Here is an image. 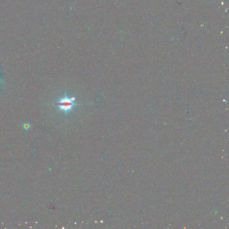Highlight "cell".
<instances>
[{
    "mask_svg": "<svg viewBox=\"0 0 229 229\" xmlns=\"http://www.w3.org/2000/svg\"><path fill=\"white\" fill-rule=\"evenodd\" d=\"M75 98L74 97H69L65 96L62 98H60L57 103L59 111H63L65 114L70 111H73L75 106L78 105L77 103L74 102Z\"/></svg>",
    "mask_w": 229,
    "mask_h": 229,
    "instance_id": "cell-1",
    "label": "cell"
}]
</instances>
